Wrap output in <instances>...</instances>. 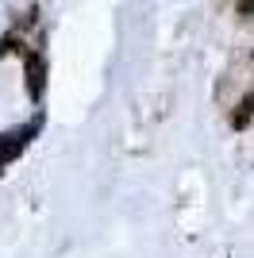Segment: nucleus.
Here are the masks:
<instances>
[{"mask_svg": "<svg viewBox=\"0 0 254 258\" xmlns=\"http://www.w3.org/2000/svg\"><path fill=\"white\" fill-rule=\"evenodd\" d=\"M250 116H254V93H246V97L239 100V112L231 116V127H235V131H243L246 123H250Z\"/></svg>", "mask_w": 254, "mask_h": 258, "instance_id": "obj_3", "label": "nucleus"}, {"mask_svg": "<svg viewBox=\"0 0 254 258\" xmlns=\"http://www.w3.org/2000/svg\"><path fill=\"white\" fill-rule=\"evenodd\" d=\"M8 54H23V43L16 35H4V39H0V58H8Z\"/></svg>", "mask_w": 254, "mask_h": 258, "instance_id": "obj_4", "label": "nucleus"}, {"mask_svg": "<svg viewBox=\"0 0 254 258\" xmlns=\"http://www.w3.org/2000/svg\"><path fill=\"white\" fill-rule=\"evenodd\" d=\"M35 127H39V119L27 123V127H20V131H12V135H0V170L23 151V143H27V135H35Z\"/></svg>", "mask_w": 254, "mask_h": 258, "instance_id": "obj_2", "label": "nucleus"}, {"mask_svg": "<svg viewBox=\"0 0 254 258\" xmlns=\"http://www.w3.org/2000/svg\"><path fill=\"white\" fill-rule=\"evenodd\" d=\"M239 12H243V16H246V12H254V0H243V4H239Z\"/></svg>", "mask_w": 254, "mask_h": 258, "instance_id": "obj_5", "label": "nucleus"}, {"mask_svg": "<svg viewBox=\"0 0 254 258\" xmlns=\"http://www.w3.org/2000/svg\"><path fill=\"white\" fill-rule=\"evenodd\" d=\"M23 70H27V93H31V100H42V93H46V58L27 50L23 54Z\"/></svg>", "mask_w": 254, "mask_h": 258, "instance_id": "obj_1", "label": "nucleus"}]
</instances>
